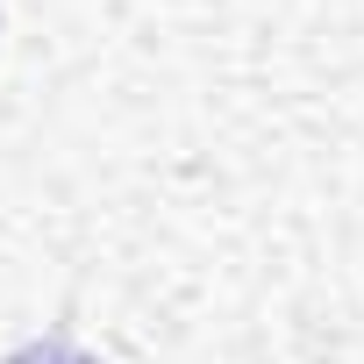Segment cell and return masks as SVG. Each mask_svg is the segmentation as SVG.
I'll return each instance as SVG.
<instances>
[{
	"label": "cell",
	"instance_id": "cell-1",
	"mask_svg": "<svg viewBox=\"0 0 364 364\" xmlns=\"http://www.w3.org/2000/svg\"><path fill=\"white\" fill-rule=\"evenodd\" d=\"M8 364H93L79 343H65V336H50V343H29V350H15Z\"/></svg>",
	"mask_w": 364,
	"mask_h": 364
}]
</instances>
